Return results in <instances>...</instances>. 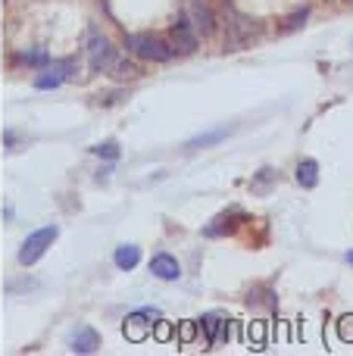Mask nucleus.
<instances>
[{
    "mask_svg": "<svg viewBox=\"0 0 353 356\" xmlns=\"http://www.w3.org/2000/svg\"><path fill=\"white\" fill-rule=\"evenodd\" d=\"M113 259H116L119 269H135V266L141 263V250H138L135 244H122V247L116 250V257H113Z\"/></svg>",
    "mask_w": 353,
    "mask_h": 356,
    "instance_id": "9d476101",
    "label": "nucleus"
},
{
    "mask_svg": "<svg viewBox=\"0 0 353 356\" xmlns=\"http://www.w3.org/2000/svg\"><path fill=\"white\" fill-rule=\"evenodd\" d=\"M72 350L75 353H94V350H100V334L94 332V328H79V332L72 334Z\"/></svg>",
    "mask_w": 353,
    "mask_h": 356,
    "instance_id": "0eeeda50",
    "label": "nucleus"
},
{
    "mask_svg": "<svg viewBox=\"0 0 353 356\" xmlns=\"http://www.w3.org/2000/svg\"><path fill=\"white\" fill-rule=\"evenodd\" d=\"M113 56H116V50H113L110 38L100 35L97 29L91 31V41H88V60H91V69L94 72H106L113 63Z\"/></svg>",
    "mask_w": 353,
    "mask_h": 356,
    "instance_id": "7ed1b4c3",
    "label": "nucleus"
},
{
    "mask_svg": "<svg viewBox=\"0 0 353 356\" xmlns=\"http://www.w3.org/2000/svg\"><path fill=\"white\" fill-rule=\"evenodd\" d=\"M297 184L300 188H316L319 184V163L316 160H304L297 166Z\"/></svg>",
    "mask_w": 353,
    "mask_h": 356,
    "instance_id": "1a4fd4ad",
    "label": "nucleus"
},
{
    "mask_svg": "<svg viewBox=\"0 0 353 356\" xmlns=\"http://www.w3.org/2000/svg\"><path fill=\"white\" fill-rule=\"evenodd\" d=\"M144 319H147V313H138V316H131V319L125 322V332H129L131 341H141L144 338Z\"/></svg>",
    "mask_w": 353,
    "mask_h": 356,
    "instance_id": "f8f14e48",
    "label": "nucleus"
},
{
    "mask_svg": "<svg viewBox=\"0 0 353 356\" xmlns=\"http://www.w3.org/2000/svg\"><path fill=\"white\" fill-rule=\"evenodd\" d=\"M150 272H154L156 278H163V282H179L181 263L175 257H169V253H156V257L150 259Z\"/></svg>",
    "mask_w": 353,
    "mask_h": 356,
    "instance_id": "423d86ee",
    "label": "nucleus"
},
{
    "mask_svg": "<svg viewBox=\"0 0 353 356\" xmlns=\"http://www.w3.org/2000/svg\"><path fill=\"white\" fill-rule=\"evenodd\" d=\"M106 72H110L116 81H135L138 75H141V72H138L135 63L125 60V56H119V54L113 56V63H110V69H106Z\"/></svg>",
    "mask_w": 353,
    "mask_h": 356,
    "instance_id": "6e6552de",
    "label": "nucleus"
},
{
    "mask_svg": "<svg viewBox=\"0 0 353 356\" xmlns=\"http://www.w3.org/2000/svg\"><path fill=\"white\" fill-rule=\"evenodd\" d=\"M169 44H172V50H179V54H194L197 50V31H194V25L188 22H175L172 31H169Z\"/></svg>",
    "mask_w": 353,
    "mask_h": 356,
    "instance_id": "39448f33",
    "label": "nucleus"
},
{
    "mask_svg": "<svg viewBox=\"0 0 353 356\" xmlns=\"http://www.w3.org/2000/svg\"><path fill=\"white\" fill-rule=\"evenodd\" d=\"M56 234H60V228H56V225L38 228L35 234H28V238H25V244H22V250H19V263H22V266L38 263V259L44 257V250H47V247L56 241Z\"/></svg>",
    "mask_w": 353,
    "mask_h": 356,
    "instance_id": "f03ea898",
    "label": "nucleus"
},
{
    "mask_svg": "<svg viewBox=\"0 0 353 356\" xmlns=\"http://www.w3.org/2000/svg\"><path fill=\"white\" fill-rule=\"evenodd\" d=\"M25 63H47V54H22Z\"/></svg>",
    "mask_w": 353,
    "mask_h": 356,
    "instance_id": "dca6fc26",
    "label": "nucleus"
},
{
    "mask_svg": "<svg viewBox=\"0 0 353 356\" xmlns=\"http://www.w3.org/2000/svg\"><path fill=\"white\" fill-rule=\"evenodd\" d=\"M129 50L138 56V60H147V63H169L175 56L172 44H166L163 38H156V35H147V31L131 35L129 38Z\"/></svg>",
    "mask_w": 353,
    "mask_h": 356,
    "instance_id": "f257e3e1",
    "label": "nucleus"
},
{
    "mask_svg": "<svg viewBox=\"0 0 353 356\" xmlns=\"http://www.w3.org/2000/svg\"><path fill=\"white\" fill-rule=\"evenodd\" d=\"M347 259H350V266H353V250H350V257H347Z\"/></svg>",
    "mask_w": 353,
    "mask_h": 356,
    "instance_id": "f3484780",
    "label": "nucleus"
},
{
    "mask_svg": "<svg viewBox=\"0 0 353 356\" xmlns=\"http://www.w3.org/2000/svg\"><path fill=\"white\" fill-rule=\"evenodd\" d=\"M200 325H204V332H206V344H213V341L219 338V319L216 316H206Z\"/></svg>",
    "mask_w": 353,
    "mask_h": 356,
    "instance_id": "ddd939ff",
    "label": "nucleus"
},
{
    "mask_svg": "<svg viewBox=\"0 0 353 356\" xmlns=\"http://www.w3.org/2000/svg\"><path fill=\"white\" fill-rule=\"evenodd\" d=\"M229 135H231V129H213V131H206V135L191 138V141H188V147H191V150H197V147H213V144L225 141Z\"/></svg>",
    "mask_w": 353,
    "mask_h": 356,
    "instance_id": "9b49d317",
    "label": "nucleus"
},
{
    "mask_svg": "<svg viewBox=\"0 0 353 356\" xmlns=\"http://www.w3.org/2000/svg\"><path fill=\"white\" fill-rule=\"evenodd\" d=\"M188 22L194 25L200 38H210L216 31V13L210 10L206 0H188Z\"/></svg>",
    "mask_w": 353,
    "mask_h": 356,
    "instance_id": "20e7f679",
    "label": "nucleus"
},
{
    "mask_svg": "<svg viewBox=\"0 0 353 356\" xmlns=\"http://www.w3.org/2000/svg\"><path fill=\"white\" fill-rule=\"evenodd\" d=\"M341 338L353 341V316H344V319H341Z\"/></svg>",
    "mask_w": 353,
    "mask_h": 356,
    "instance_id": "2eb2a0df",
    "label": "nucleus"
},
{
    "mask_svg": "<svg viewBox=\"0 0 353 356\" xmlns=\"http://www.w3.org/2000/svg\"><path fill=\"white\" fill-rule=\"evenodd\" d=\"M97 156H106V160H116L119 156V144L116 141H104V144H97Z\"/></svg>",
    "mask_w": 353,
    "mask_h": 356,
    "instance_id": "4468645a",
    "label": "nucleus"
}]
</instances>
